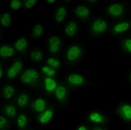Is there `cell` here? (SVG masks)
<instances>
[{
    "label": "cell",
    "mask_w": 131,
    "mask_h": 130,
    "mask_svg": "<svg viewBox=\"0 0 131 130\" xmlns=\"http://www.w3.org/2000/svg\"><path fill=\"white\" fill-rule=\"evenodd\" d=\"M29 96L26 92H22L16 98V103L21 107H24L26 106V104L29 103Z\"/></svg>",
    "instance_id": "20"
},
{
    "label": "cell",
    "mask_w": 131,
    "mask_h": 130,
    "mask_svg": "<svg viewBox=\"0 0 131 130\" xmlns=\"http://www.w3.org/2000/svg\"><path fill=\"white\" fill-rule=\"evenodd\" d=\"M4 75V70H3V67H2V65H0V78H2L3 77Z\"/></svg>",
    "instance_id": "33"
},
{
    "label": "cell",
    "mask_w": 131,
    "mask_h": 130,
    "mask_svg": "<svg viewBox=\"0 0 131 130\" xmlns=\"http://www.w3.org/2000/svg\"><path fill=\"white\" fill-rule=\"evenodd\" d=\"M123 46L125 50L129 53L131 54V39L130 38H127L123 40Z\"/></svg>",
    "instance_id": "29"
},
{
    "label": "cell",
    "mask_w": 131,
    "mask_h": 130,
    "mask_svg": "<svg viewBox=\"0 0 131 130\" xmlns=\"http://www.w3.org/2000/svg\"><path fill=\"white\" fill-rule=\"evenodd\" d=\"M130 82H131V75H130Z\"/></svg>",
    "instance_id": "37"
},
{
    "label": "cell",
    "mask_w": 131,
    "mask_h": 130,
    "mask_svg": "<svg viewBox=\"0 0 131 130\" xmlns=\"http://www.w3.org/2000/svg\"><path fill=\"white\" fill-rule=\"evenodd\" d=\"M57 82L53 78L46 77L43 80V88L46 92L51 93L56 90L57 88Z\"/></svg>",
    "instance_id": "9"
},
{
    "label": "cell",
    "mask_w": 131,
    "mask_h": 130,
    "mask_svg": "<svg viewBox=\"0 0 131 130\" xmlns=\"http://www.w3.org/2000/svg\"><path fill=\"white\" fill-rule=\"evenodd\" d=\"M66 81L73 87H80L85 83V78L79 73H71L67 76Z\"/></svg>",
    "instance_id": "4"
},
{
    "label": "cell",
    "mask_w": 131,
    "mask_h": 130,
    "mask_svg": "<svg viewBox=\"0 0 131 130\" xmlns=\"http://www.w3.org/2000/svg\"><path fill=\"white\" fill-rule=\"evenodd\" d=\"M39 78V72L36 69L34 68L26 69L20 77L21 81L26 85L35 84L38 81Z\"/></svg>",
    "instance_id": "1"
},
{
    "label": "cell",
    "mask_w": 131,
    "mask_h": 130,
    "mask_svg": "<svg viewBox=\"0 0 131 130\" xmlns=\"http://www.w3.org/2000/svg\"><path fill=\"white\" fill-rule=\"evenodd\" d=\"M33 109L36 112H43L45 111L46 106V101L44 98H38L34 101L32 104Z\"/></svg>",
    "instance_id": "14"
},
{
    "label": "cell",
    "mask_w": 131,
    "mask_h": 130,
    "mask_svg": "<svg viewBox=\"0 0 131 130\" xmlns=\"http://www.w3.org/2000/svg\"><path fill=\"white\" fill-rule=\"evenodd\" d=\"M28 41L25 37H20L14 43V48L17 51L20 53H24L28 46Z\"/></svg>",
    "instance_id": "15"
},
{
    "label": "cell",
    "mask_w": 131,
    "mask_h": 130,
    "mask_svg": "<svg viewBox=\"0 0 131 130\" xmlns=\"http://www.w3.org/2000/svg\"><path fill=\"white\" fill-rule=\"evenodd\" d=\"M49 50L51 53H56L59 51L61 46V39L58 36H51L48 41Z\"/></svg>",
    "instance_id": "6"
},
{
    "label": "cell",
    "mask_w": 131,
    "mask_h": 130,
    "mask_svg": "<svg viewBox=\"0 0 131 130\" xmlns=\"http://www.w3.org/2000/svg\"><path fill=\"white\" fill-rule=\"evenodd\" d=\"M78 30H79L78 23L74 21H71L66 24L64 31H65L66 34L67 36H69V37H72L77 33Z\"/></svg>",
    "instance_id": "12"
},
{
    "label": "cell",
    "mask_w": 131,
    "mask_h": 130,
    "mask_svg": "<svg viewBox=\"0 0 131 130\" xmlns=\"http://www.w3.org/2000/svg\"><path fill=\"white\" fill-rule=\"evenodd\" d=\"M47 63L50 67L53 68H58L61 66V62L59 60L55 58H49L47 59Z\"/></svg>",
    "instance_id": "28"
},
{
    "label": "cell",
    "mask_w": 131,
    "mask_h": 130,
    "mask_svg": "<svg viewBox=\"0 0 131 130\" xmlns=\"http://www.w3.org/2000/svg\"><path fill=\"white\" fill-rule=\"evenodd\" d=\"M23 68V63L20 60H17L14 62V63L10 66L7 70V77L9 79H13L16 78V75L19 73Z\"/></svg>",
    "instance_id": "7"
},
{
    "label": "cell",
    "mask_w": 131,
    "mask_h": 130,
    "mask_svg": "<svg viewBox=\"0 0 131 130\" xmlns=\"http://www.w3.org/2000/svg\"><path fill=\"white\" fill-rule=\"evenodd\" d=\"M108 22L103 19H96L91 23V30L95 34H101L108 29Z\"/></svg>",
    "instance_id": "3"
},
{
    "label": "cell",
    "mask_w": 131,
    "mask_h": 130,
    "mask_svg": "<svg viewBox=\"0 0 131 130\" xmlns=\"http://www.w3.org/2000/svg\"><path fill=\"white\" fill-rule=\"evenodd\" d=\"M119 112L121 117L125 120H131V104L129 103H123L119 108Z\"/></svg>",
    "instance_id": "11"
},
{
    "label": "cell",
    "mask_w": 131,
    "mask_h": 130,
    "mask_svg": "<svg viewBox=\"0 0 131 130\" xmlns=\"http://www.w3.org/2000/svg\"><path fill=\"white\" fill-rule=\"evenodd\" d=\"M54 94H55V97L58 100L62 102L65 100L67 98L68 91L64 85H60L57 86L56 90L54 91Z\"/></svg>",
    "instance_id": "13"
},
{
    "label": "cell",
    "mask_w": 131,
    "mask_h": 130,
    "mask_svg": "<svg viewBox=\"0 0 131 130\" xmlns=\"http://www.w3.org/2000/svg\"><path fill=\"white\" fill-rule=\"evenodd\" d=\"M53 115V110L52 109H47L46 110L43 111L39 115V121L41 124H46L51 120Z\"/></svg>",
    "instance_id": "17"
},
{
    "label": "cell",
    "mask_w": 131,
    "mask_h": 130,
    "mask_svg": "<svg viewBox=\"0 0 131 130\" xmlns=\"http://www.w3.org/2000/svg\"><path fill=\"white\" fill-rule=\"evenodd\" d=\"M77 130H87V129H86V127L85 126H81V127H79L78 128Z\"/></svg>",
    "instance_id": "34"
},
{
    "label": "cell",
    "mask_w": 131,
    "mask_h": 130,
    "mask_svg": "<svg viewBox=\"0 0 131 130\" xmlns=\"http://www.w3.org/2000/svg\"><path fill=\"white\" fill-rule=\"evenodd\" d=\"M90 9L85 5H79L75 7V14L76 16L81 19H85L90 16Z\"/></svg>",
    "instance_id": "10"
},
{
    "label": "cell",
    "mask_w": 131,
    "mask_h": 130,
    "mask_svg": "<svg viewBox=\"0 0 131 130\" xmlns=\"http://www.w3.org/2000/svg\"><path fill=\"white\" fill-rule=\"evenodd\" d=\"M30 57H31V60L34 61H41L43 58V53L40 50L36 49V50H34V51H32L31 52V53H30Z\"/></svg>",
    "instance_id": "24"
},
{
    "label": "cell",
    "mask_w": 131,
    "mask_h": 130,
    "mask_svg": "<svg viewBox=\"0 0 131 130\" xmlns=\"http://www.w3.org/2000/svg\"><path fill=\"white\" fill-rule=\"evenodd\" d=\"M27 117H26L25 114H20L19 116L17 118V120H16V123L17 125L20 127V128H23L26 126V123H27Z\"/></svg>",
    "instance_id": "27"
},
{
    "label": "cell",
    "mask_w": 131,
    "mask_h": 130,
    "mask_svg": "<svg viewBox=\"0 0 131 130\" xmlns=\"http://www.w3.org/2000/svg\"><path fill=\"white\" fill-rule=\"evenodd\" d=\"M14 54V49L9 45H3L0 48V55L2 58H10Z\"/></svg>",
    "instance_id": "18"
},
{
    "label": "cell",
    "mask_w": 131,
    "mask_h": 130,
    "mask_svg": "<svg viewBox=\"0 0 131 130\" xmlns=\"http://www.w3.org/2000/svg\"><path fill=\"white\" fill-rule=\"evenodd\" d=\"M21 7V2L19 0H12L10 2V7L12 9H19Z\"/></svg>",
    "instance_id": "30"
},
{
    "label": "cell",
    "mask_w": 131,
    "mask_h": 130,
    "mask_svg": "<svg viewBox=\"0 0 131 130\" xmlns=\"http://www.w3.org/2000/svg\"><path fill=\"white\" fill-rule=\"evenodd\" d=\"M36 3H37V1L36 0H27V1H25V2H24V6L27 9H31Z\"/></svg>",
    "instance_id": "31"
},
{
    "label": "cell",
    "mask_w": 131,
    "mask_h": 130,
    "mask_svg": "<svg viewBox=\"0 0 131 130\" xmlns=\"http://www.w3.org/2000/svg\"><path fill=\"white\" fill-rule=\"evenodd\" d=\"M44 29L43 26L41 25V23H36L35 26H34L32 29V36L34 38H39L40 36H41V35L43 33Z\"/></svg>",
    "instance_id": "23"
},
{
    "label": "cell",
    "mask_w": 131,
    "mask_h": 130,
    "mask_svg": "<svg viewBox=\"0 0 131 130\" xmlns=\"http://www.w3.org/2000/svg\"><path fill=\"white\" fill-rule=\"evenodd\" d=\"M67 14V10L65 7L60 6L57 8L55 14H54V19L56 23H61L65 19L66 16Z\"/></svg>",
    "instance_id": "16"
},
{
    "label": "cell",
    "mask_w": 131,
    "mask_h": 130,
    "mask_svg": "<svg viewBox=\"0 0 131 130\" xmlns=\"http://www.w3.org/2000/svg\"><path fill=\"white\" fill-rule=\"evenodd\" d=\"M41 71L48 77H51V78L53 77L56 73L55 69L50 67V66H47V65H43L41 67Z\"/></svg>",
    "instance_id": "25"
},
{
    "label": "cell",
    "mask_w": 131,
    "mask_h": 130,
    "mask_svg": "<svg viewBox=\"0 0 131 130\" xmlns=\"http://www.w3.org/2000/svg\"><path fill=\"white\" fill-rule=\"evenodd\" d=\"M0 21H1V23L4 27H9L11 25V22H12L11 14L9 12H4L0 17Z\"/></svg>",
    "instance_id": "21"
},
{
    "label": "cell",
    "mask_w": 131,
    "mask_h": 130,
    "mask_svg": "<svg viewBox=\"0 0 131 130\" xmlns=\"http://www.w3.org/2000/svg\"><path fill=\"white\" fill-rule=\"evenodd\" d=\"M46 2L49 4H53L55 2H56V1H55V0H52V1H51V0H48V1H46Z\"/></svg>",
    "instance_id": "35"
},
{
    "label": "cell",
    "mask_w": 131,
    "mask_h": 130,
    "mask_svg": "<svg viewBox=\"0 0 131 130\" xmlns=\"http://www.w3.org/2000/svg\"><path fill=\"white\" fill-rule=\"evenodd\" d=\"M14 93H15V88L11 85H5L2 90L3 97L7 100H9L10 98H12Z\"/></svg>",
    "instance_id": "19"
},
{
    "label": "cell",
    "mask_w": 131,
    "mask_h": 130,
    "mask_svg": "<svg viewBox=\"0 0 131 130\" xmlns=\"http://www.w3.org/2000/svg\"><path fill=\"white\" fill-rule=\"evenodd\" d=\"M7 123V119L5 117H4L3 116L0 117V127L1 128H3Z\"/></svg>",
    "instance_id": "32"
},
{
    "label": "cell",
    "mask_w": 131,
    "mask_h": 130,
    "mask_svg": "<svg viewBox=\"0 0 131 130\" xmlns=\"http://www.w3.org/2000/svg\"><path fill=\"white\" fill-rule=\"evenodd\" d=\"M131 27V21H121L119 23H116L113 29V33L114 34H119L125 31H127L128 29H130Z\"/></svg>",
    "instance_id": "8"
},
{
    "label": "cell",
    "mask_w": 131,
    "mask_h": 130,
    "mask_svg": "<svg viewBox=\"0 0 131 130\" xmlns=\"http://www.w3.org/2000/svg\"><path fill=\"white\" fill-rule=\"evenodd\" d=\"M89 120L95 123H102L104 121V118L98 112H93L89 114Z\"/></svg>",
    "instance_id": "22"
},
{
    "label": "cell",
    "mask_w": 131,
    "mask_h": 130,
    "mask_svg": "<svg viewBox=\"0 0 131 130\" xmlns=\"http://www.w3.org/2000/svg\"><path fill=\"white\" fill-rule=\"evenodd\" d=\"M124 7L120 3H113L107 8V12L113 17H120L124 13Z\"/></svg>",
    "instance_id": "5"
},
{
    "label": "cell",
    "mask_w": 131,
    "mask_h": 130,
    "mask_svg": "<svg viewBox=\"0 0 131 130\" xmlns=\"http://www.w3.org/2000/svg\"><path fill=\"white\" fill-rule=\"evenodd\" d=\"M4 112L9 117H14L16 114V110L12 104H7L4 107Z\"/></svg>",
    "instance_id": "26"
},
{
    "label": "cell",
    "mask_w": 131,
    "mask_h": 130,
    "mask_svg": "<svg viewBox=\"0 0 131 130\" xmlns=\"http://www.w3.org/2000/svg\"><path fill=\"white\" fill-rule=\"evenodd\" d=\"M93 130H103V129H93Z\"/></svg>",
    "instance_id": "36"
},
{
    "label": "cell",
    "mask_w": 131,
    "mask_h": 130,
    "mask_svg": "<svg viewBox=\"0 0 131 130\" xmlns=\"http://www.w3.org/2000/svg\"><path fill=\"white\" fill-rule=\"evenodd\" d=\"M82 54V49L79 45H72L67 49L66 58L69 62L74 63L78 61Z\"/></svg>",
    "instance_id": "2"
}]
</instances>
